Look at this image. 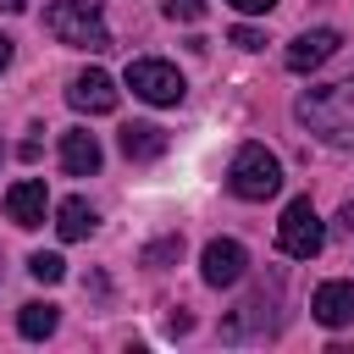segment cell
Returning <instances> with one entry per match:
<instances>
[{"label":"cell","instance_id":"obj_1","mask_svg":"<svg viewBox=\"0 0 354 354\" xmlns=\"http://www.w3.org/2000/svg\"><path fill=\"white\" fill-rule=\"evenodd\" d=\"M293 116H299V127H310L321 144H332V149H354V77L304 88L299 105H293Z\"/></svg>","mask_w":354,"mask_h":354},{"label":"cell","instance_id":"obj_2","mask_svg":"<svg viewBox=\"0 0 354 354\" xmlns=\"http://www.w3.org/2000/svg\"><path fill=\"white\" fill-rule=\"evenodd\" d=\"M44 28H50L61 44H72V50H88V55L111 50V28H105V17H100V0H55V6L44 11Z\"/></svg>","mask_w":354,"mask_h":354},{"label":"cell","instance_id":"obj_3","mask_svg":"<svg viewBox=\"0 0 354 354\" xmlns=\"http://www.w3.org/2000/svg\"><path fill=\"white\" fill-rule=\"evenodd\" d=\"M282 326V282L271 277V282H260L227 321H221V337H232V343H249V337H271Z\"/></svg>","mask_w":354,"mask_h":354},{"label":"cell","instance_id":"obj_4","mask_svg":"<svg viewBox=\"0 0 354 354\" xmlns=\"http://www.w3.org/2000/svg\"><path fill=\"white\" fill-rule=\"evenodd\" d=\"M227 188H232L238 199H271V194L282 188V160H277L266 144H243V149L232 155V166H227Z\"/></svg>","mask_w":354,"mask_h":354},{"label":"cell","instance_id":"obj_5","mask_svg":"<svg viewBox=\"0 0 354 354\" xmlns=\"http://www.w3.org/2000/svg\"><path fill=\"white\" fill-rule=\"evenodd\" d=\"M321 243H326V227H321V216H315L310 194L288 199V210H282V221H277V249H282V254H293V260H315V254H321Z\"/></svg>","mask_w":354,"mask_h":354},{"label":"cell","instance_id":"obj_6","mask_svg":"<svg viewBox=\"0 0 354 354\" xmlns=\"http://www.w3.org/2000/svg\"><path fill=\"white\" fill-rule=\"evenodd\" d=\"M127 88H133L138 100H149V105H177V100L188 94L183 72H177L171 61H155V55H144V61H127Z\"/></svg>","mask_w":354,"mask_h":354},{"label":"cell","instance_id":"obj_7","mask_svg":"<svg viewBox=\"0 0 354 354\" xmlns=\"http://www.w3.org/2000/svg\"><path fill=\"white\" fill-rule=\"evenodd\" d=\"M243 271H249V249H243L238 238H210V243H205V254H199V277H205L210 288H232Z\"/></svg>","mask_w":354,"mask_h":354},{"label":"cell","instance_id":"obj_8","mask_svg":"<svg viewBox=\"0 0 354 354\" xmlns=\"http://www.w3.org/2000/svg\"><path fill=\"white\" fill-rule=\"evenodd\" d=\"M343 50V39L332 33V28H310V33H299L293 44H288V72H315V66H326L332 55Z\"/></svg>","mask_w":354,"mask_h":354},{"label":"cell","instance_id":"obj_9","mask_svg":"<svg viewBox=\"0 0 354 354\" xmlns=\"http://www.w3.org/2000/svg\"><path fill=\"white\" fill-rule=\"evenodd\" d=\"M66 100H72V111L105 116V111H116V83H111V77H105L100 66H88V72H77V77H72Z\"/></svg>","mask_w":354,"mask_h":354},{"label":"cell","instance_id":"obj_10","mask_svg":"<svg viewBox=\"0 0 354 354\" xmlns=\"http://www.w3.org/2000/svg\"><path fill=\"white\" fill-rule=\"evenodd\" d=\"M44 210H50V194H44L39 177H22V183L6 188V216L17 227H44Z\"/></svg>","mask_w":354,"mask_h":354},{"label":"cell","instance_id":"obj_11","mask_svg":"<svg viewBox=\"0 0 354 354\" xmlns=\"http://www.w3.org/2000/svg\"><path fill=\"white\" fill-rule=\"evenodd\" d=\"M310 315L321 326H348L354 321V282H321L310 299Z\"/></svg>","mask_w":354,"mask_h":354},{"label":"cell","instance_id":"obj_12","mask_svg":"<svg viewBox=\"0 0 354 354\" xmlns=\"http://www.w3.org/2000/svg\"><path fill=\"white\" fill-rule=\"evenodd\" d=\"M100 138L94 133H83V127H72V133H61V166H66V177H94L100 171Z\"/></svg>","mask_w":354,"mask_h":354},{"label":"cell","instance_id":"obj_13","mask_svg":"<svg viewBox=\"0 0 354 354\" xmlns=\"http://www.w3.org/2000/svg\"><path fill=\"white\" fill-rule=\"evenodd\" d=\"M116 144H122L127 160H155V155H166V133H160L155 122H127V127L116 133Z\"/></svg>","mask_w":354,"mask_h":354},{"label":"cell","instance_id":"obj_14","mask_svg":"<svg viewBox=\"0 0 354 354\" xmlns=\"http://www.w3.org/2000/svg\"><path fill=\"white\" fill-rule=\"evenodd\" d=\"M61 326V310L50 304V299H33V304H22L17 310V332L28 337V343H39V337H50Z\"/></svg>","mask_w":354,"mask_h":354},{"label":"cell","instance_id":"obj_15","mask_svg":"<svg viewBox=\"0 0 354 354\" xmlns=\"http://www.w3.org/2000/svg\"><path fill=\"white\" fill-rule=\"evenodd\" d=\"M55 232H61L66 243L88 238V232H94V210H88V199H61V210H55Z\"/></svg>","mask_w":354,"mask_h":354},{"label":"cell","instance_id":"obj_16","mask_svg":"<svg viewBox=\"0 0 354 354\" xmlns=\"http://www.w3.org/2000/svg\"><path fill=\"white\" fill-rule=\"evenodd\" d=\"M177 254H183V238H177V232H166V238H155V243L144 249V266H149V271H160V266H166V260H177Z\"/></svg>","mask_w":354,"mask_h":354},{"label":"cell","instance_id":"obj_17","mask_svg":"<svg viewBox=\"0 0 354 354\" xmlns=\"http://www.w3.org/2000/svg\"><path fill=\"white\" fill-rule=\"evenodd\" d=\"M28 271H33L39 282H61V277H66V260H61V254H44V249H39V254H28Z\"/></svg>","mask_w":354,"mask_h":354},{"label":"cell","instance_id":"obj_18","mask_svg":"<svg viewBox=\"0 0 354 354\" xmlns=\"http://www.w3.org/2000/svg\"><path fill=\"white\" fill-rule=\"evenodd\" d=\"M210 11V0H166V17L171 22H199Z\"/></svg>","mask_w":354,"mask_h":354},{"label":"cell","instance_id":"obj_19","mask_svg":"<svg viewBox=\"0 0 354 354\" xmlns=\"http://www.w3.org/2000/svg\"><path fill=\"white\" fill-rule=\"evenodd\" d=\"M232 44H238V50H260L266 33H260V28H232Z\"/></svg>","mask_w":354,"mask_h":354},{"label":"cell","instance_id":"obj_20","mask_svg":"<svg viewBox=\"0 0 354 354\" xmlns=\"http://www.w3.org/2000/svg\"><path fill=\"white\" fill-rule=\"evenodd\" d=\"M227 6H232V11H243V17H260V11H271L277 0H227Z\"/></svg>","mask_w":354,"mask_h":354},{"label":"cell","instance_id":"obj_21","mask_svg":"<svg viewBox=\"0 0 354 354\" xmlns=\"http://www.w3.org/2000/svg\"><path fill=\"white\" fill-rule=\"evenodd\" d=\"M188 326H194V315H183V310H177V315H166V332H171V337H177V332H188Z\"/></svg>","mask_w":354,"mask_h":354},{"label":"cell","instance_id":"obj_22","mask_svg":"<svg viewBox=\"0 0 354 354\" xmlns=\"http://www.w3.org/2000/svg\"><path fill=\"white\" fill-rule=\"evenodd\" d=\"M6 66H11V39L0 33V72H6Z\"/></svg>","mask_w":354,"mask_h":354},{"label":"cell","instance_id":"obj_23","mask_svg":"<svg viewBox=\"0 0 354 354\" xmlns=\"http://www.w3.org/2000/svg\"><path fill=\"white\" fill-rule=\"evenodd\" d=\"M22 6H28V0H0V11H22Z\"/></svg>","mask_w":354,"mask_h":354}]
</instances>
